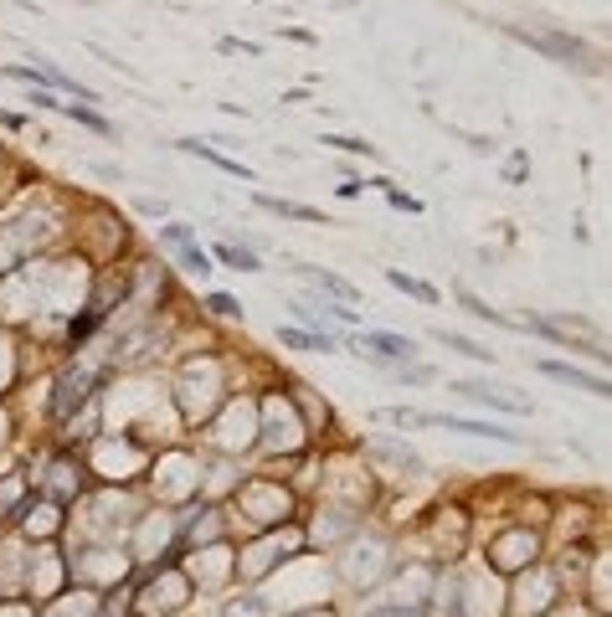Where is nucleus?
Returning a JSON list of instances; mask_svg holds the SVG:
<instances>
[{
  "label": "nucleus",
  "mask_w": 612,
  "mask_h": 617,
  "mask_svg": "<svg viewBox=\"0 0 612 617\" xmlns=\"http://www.w3.org/2000/svg\"><path fill=\"white\" fill-rule=\"evenodd\" d=\"M520 42H530L535 52H546V57H556V62H566V67H582V72H597L602 67V57L587 47V42H576V36H561V31H530V26H510Z\"/></svg>",
  "instance_id": "nucleus-1"
},
{
  "label": "nucleus",
  "mask_w": 612,
  "mask_h": 617,
  "mask_svg": "<svg viewBox=\"0 0 612 617\" xmlns=\"http://www.w3.org/2000/svg\"><path fill=\"white\" fill-rule=\"evenodd\" d=\"M360 355H376V360H412L417 345L402 340V335H391V330H371V335H360Z\"/></svg>",
  "instance_id": "nucleus-2"
},
{
  "label": "nucleus",
  "mask_w": 612,
  "mask_h": 617,
  "mask_svg": "<svg viewBox=\"0 0 612 617\" xmlns=\"http://www.w3.org/2000/svg\"><path fill=\"white\" fill-rule=\"evenodd\" d=\"M453 391H458V396H468V402H479V407H499V412H515V417H525V412H530V402H525V396H504V391H494V386L458 381Z\"/></svg>",
  "instance_id": "nucleus-3"
},
{
  "label": "nucleus",
  "mask_w": 612,
  "mask_h": 617,
  "mask_svg": "<svg viewBox=\"0 0 612 617\" xmlns=\"http://www.w3.org/2000/svg\"><path fill=\"white\" fill-rule=\"evenodd\" d=\"M540 371L556 376V381H566V386H582V391L602 396V402H612V381H602V376H587V371H576V366H561V360H540Z\"/></svg>",
  "instance_id": "nucleus-4"
},
{
  "label": "nucleus",
  "mask_w": 612,
  "mask_h": 617,
  "mask_svg": "<svg viewBox=\"0 0 612 617\" xmlns=\"http://www.w3.org/2000/svg\"><path fill=\"white\" fill-rule=\"evenodd\" d=\"M180 150H186V155H201L206 165H216V170H227V175H237V180H247V165H237V160H227L222 150H211V144H201V139H180Z\"/></svg>",
  "instance_id": "nucleus-5"
},
{
  "label": "nucleus",
  "mask_w": 612,
  "mask_h": 617,
  "mask_svg": "<svg viewBox=\"0 0 612 617\" xmlns=\"http://www.w3.org/2000/svg\"><path fill=\"white\" fill-rule=\"evenodd\" d=\"M309 283H319L324 288V294H335V299H345V304H355L360 294H355V283L350 278H340V273H324V268H299Z\"/></svg>",
  "instance_id": "nucleus-6"
},
{
  "label": "nucleus",
  "mask_w": 612,
  "mask_h": 617,
  "mask_svg": "<svg viewBox=\"0 0 612 617\" xmlns=\"http://www.w3.org/2000/svg\"><path fill=\"white\" fill-rule=\"evenodd\" d=\"M278 340H283L288 350H340L335 335H309V330H288V324L278 330Z\"/></svg>",
  "instance_id": "nucleus-7"
},
{
  "label": "nucleus",
  "mask_w": 612,
  "mask_h": 617,
  "mask_svg": "<svg viewBox=\"0 0 612 617\" xmlns=\"http://www.w3.org/2000/svg\"><path fill=\"white\" fill-rule=\"evenodd\" d=\"M216 258H222L227 268H237V273H258V268H263L258 252H247V247H237V242H216Z\"/></svg>",
  "instance_id": "nucleus-8"
},
{
  "label": "nucleus",
  "mask_w": 612,
  "mask_h": 617,
  "mask_svg": "<svg viewBox=\"0 0 612 617\" xmlns=\"http://www.w3.org/2000/svg\"><path fill=\"white\" fill-rule=\"evenodd\" d=\"M386 278L402 288V294H412V299H422V304H438V288H432V283H422V278H412V273H402V268H391Z\"/></svg>",
  "instance_id": "nucleus-9"
},
{
  "label": "nucleus",
  "mask_w": 612,
  "mask_h": 617,
  "mask_svg": "<svg viewBox=\"0 0 612 617\" xmlns=\"http://www.w3.org/2000/svg\"><path fill=\"white\" fill-rule=\"evenodd\" d=\"M268 211H278V216H294V222H324V211H314V206H299V201H278V196H258Z\"/></svg>",
  "instance_id": "nucleus-10"
},
{
  "label": "nucleus",
  "mask_w": 612,
  "mask_h": 617,
  "mask_svg": "<svg viewBox=\"0 0 612 617\" xmlns=\"http://www.w3.org/2000/svg\"><path fill=\"white\" fill-rule=\"evenodd\" d=\"M432 340L448 345V350H458V355H474V360H484V366H494V350H484V345H474V340H463V335H453V330H438Z\"/></svg>",
  "instance_id": "nucleus-11"
},
{
  "label": "nucleus",
  "mask_w": 612,
  "mask_h": 617,
  "mask_svg": "<svg viewBox=\"0 0 612 617\" xmlns=\"http://www.w3.org/2000/svg\"><path fill=\"white\" fill-rule=\"evenodd\" d=\"M371 453H381V458H391V463H402V468H412V474H417V468H422V458H417L412 448H402V443H391V438H376V443H371Z\"/></svg>",
  "instance_id": "nucleus-12"
},
{
  "label": "nucleus",
  "mask_w": 612,
  "mask_h": 617,
  "mask_svg": "<svg viewBox=\"0 0 612 617\" xmlns=\"http://www.w3.org/2000/svg\"><path fill=\"white\" fill-rule=\"evenodd\" d=\"M175 258H180V268H191V273H211V258L196 247V242H180L175 247Z\"/></svg>",
  "instance_id": "nucleus-13"
},
{
  "label": "nucleus",
  "mask_w": 612,
  "mask_h": 617,
  "mask_svg": "<svg viewBox=\"0 0 612 617\" xmlns=\"http://www.w3.org/2000/svg\"><path fill=\"white\" fill-rule=\"evenodd\" d=\"M458 304H463V309H468V314H479V319H484V324H515V319H504V314H499V309H489V304H484V299H474V294H463V288H458Z\"/></svg>",
  "instance_id": "nucleus-14"
},
{
  "label": "nucleus",
  "mask_w": 612,
  "mask_h": 617,
  "mask_svg": "<svg viewBox=\"0 0 612 617\" xmlns=\"http://www.w3.org/2000/svg\"><path fill=\"white\" fill-rule=\"evenodd\" d=\"M62 108H67L78 124H88V129H98V134H114V124H108L103 114H93V108H83V103H62Z\"/></svg>",
  "instance_id": "nucleus-15"
},
{
  "label": "nucleus",
  "mask_w": 612,
  "mask_h": 617,
  "mask_svg": "<svg viewBox=\"0 0 612 617\" xmlns=\"http://www.w3.org/2000/svg\"><path fill=\"white\" fill-rule=\"evenodd\" d=\"M222 617H268V607H263V597H237V602H227Z\"/></svg>",
  "instance_id": "nucleus-16"
},
{
  "label": "nucleus",
  "mask_w": 612,
  "mask_h": 617,
  "mask_svg": "<svg viewBox=\"0 0 612 617\" xmlns=\"http://www.w3.org/2000/svg\"><path fill=\"white\" fill-rule=\"evenodd\" d=\"M324 144H335V150H345V155H376V144H366V139H345V134H324Z\"/></svg>",
  "instance_id": "nucleus-17"
},
{
  "label": "nucleus",
  "mask_w": 612,
  "mask_h": 617,
  "mask_svg": "<svg viewBox=\"0 0 612 617\" xmlns=\"http://www.w3.org/2000/svg\"><path fill=\"white\" fill-rule=\"evenodd\" d=\"M206 309H216L222 319H237V314H242V304H237L232 294H211V299H206Z\"/></svg>",
  "instance_id": "nucleus-18"
},
{
  "label": "nucleus",
  "mask_w": 612,
  "mask_h": 617,
  "mask_svg": "<svg viewBox=\"0 0 612 617\" xmlns=\"http://www.w3.org/2000/svg\"><path fill=\"white\" fill-rule=\"evenodd\" d=\"M160 237H165L170 247H180V242H191V227H180V222H175V227H160Z\"/></svg>",
  "instance_id": "nucleus-19"
},
{
  "label": "nucleus",
  "mask_w": 612,
  "mask_h": 617,
  "mask_svg": "<svg viewBox=\"0 0 612 617\" xmlns=\"http://www.w3.org/2000/svg\"><path fill=\"white\" fill-rule=\"evenodd\" d=\"M371 617H417V612H407V607H386V612H371Z\"/></svg>",
  "instance_id": "nucleus-20"
},
{
  "label": "nucleus",
  "mask_w": 612,
  "mask_h": 617,
  "mask_svg": "<svg viewBox=\"0 0 612 617\" xmlns=\"http://www.w3.org/2000/svg\"><path fill=\"white\" fill-rule=\"evenodd\" d=\"M294 617H335L330 607H314V612H294Z\"/></svg>",
  "instance_id": "nucleus-21"
}]
</instances>
